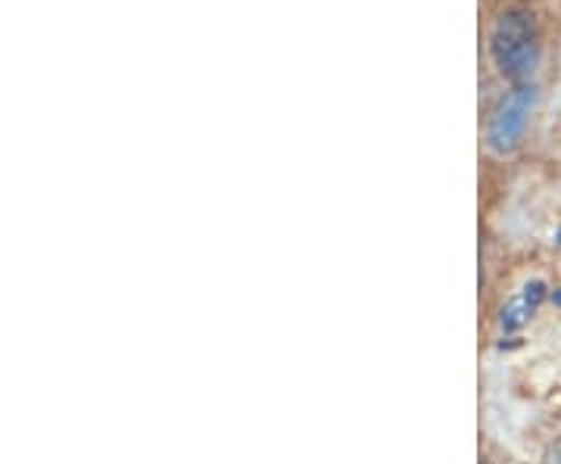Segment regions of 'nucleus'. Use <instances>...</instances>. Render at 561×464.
<instances>
[{
    "label": "nucleus",
    "mask_w": 561,
    "mask_h": 464,
    "mask_svg": "<svg viewBox=\"0 0 561 464\" xmlns=\"http://www.w3.org/2000/svg\"><path fill=\"white\" fill-rule=\"evenodd\" d=\"M542 300H546V283L542 281L524 283L522 293H518V297H512L508 303L502 305L500 324L505 327V330H518V327H524V324L534 318V312L540 309Z\"/></svg>",
    "instance_id": "obj_3"
},
{
    "label": "nucleus",
    "mask_w": 561,
    "mask_h": 464,
    "mask_svg": "<svg viewBox=\"0 0 561 464\" xmlns=\"http://www.w3.org/2000/svg\"><path fill=\"white\" fill-rule=\"evenodd\" d=\"M556 303H561V293H556Z\"/></svg>",
    "instance_id": "obj_4"
},
{
    "label": "nucleus",
    "mask_w": 561,
    "mask_h": 464,
    "mask_svg": "<svg viewBox=\"0 0 561 464\" xmlns=\"http://www.w3.org/2000/svg\"><path fill=\"white\" fill-rule=\"evenodd\" d=\"M559 241H561V231H559Z\"/></svg>",
    "instance_id": "obj_5"
},
{
    "label": "nucleus",
    "mask_w": 561,
    "mask_h": 464,
    "mask_svg": "<svg viewBox=\"0 0 561 464\" xmlns=\"http://www.w3.org/2000/svg\"><path fill=\"white\" fill-rule=\"evenodd\" d=\"M534 103H537V88L534 84H518L515 91H508L502 97L500 106L490 116V128H486V143H490L493 153L505 156L522 143L530 113H534Z\"/></svg>",
    "instance_id": "obj_2"
},
{
    "label": "nucleus",
    "mask_w": 561,
    "mask_h": 464,
    "mask_svg": "<svg viewBox=\"0 0 561 464\" xmlns=\"http://www.w3.org/2000/svg\"><path fill=\"white\" fill-rule=\"evenodd\" d=\"M490 54L500 72L512 81H527L540 66V25L530 10H505L490 35Z\"/></svg>",
    "instance_id": "obj_1"
}]
</instances>
